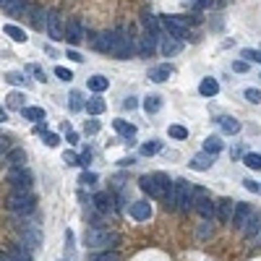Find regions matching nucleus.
<instances>
[{"instance_id":"nucleus-1","label":"nucleus","mask_w":261,"mask_h":261,"mask_svg":"<svg viewBox=\"0 0 261 261\" xmlns=\"http://www.w3.org/2000/svg\"><path fill=\"white\" fill-rule=\"evenodd\" d=\"M139 186H141V191L144 193H149L151 198H170V193H173V180L167 178L165 173H151V175H141L139 178Z\"/></svg>"},{"instance_id":"nucleus-2","label":"nucleus","mask_w":261,"mask_h":261,"mask_svg":"<svg viewBox=\"0 0 261 261\" xmlns=\"http://www.w3.org/2000/svg\"><path fill=\"white\" fill-rule=\"evenodd\" d=\"M196 201V188H191L183 178H178L173 183V193L170 198H167V206H170L173 212H188Z\"/></svg>"},{"instance_id":"nucleus-3","label":"nucleus","mask_w":261,"mask_h":261,"mask_svg":"<svg viewBox=\"0 0 261 261\" xmlns=\"http://www.w3.org/2000/svg\"><path fill=\"white\" fill-rule=\"evenodd\" d=\"M115 243H118V235L107 233V230H102V227H91V230L84 233V245H86V248H94V251L105 248V251H110Z\"/></svg>"},{"instance_id":"nucleus-4","label":"nucleus","mask_w":261,"mask_h":261,"mask_svg":"<svg viewBox=\"0 0 261 261\" xmlns=\"http://www.w3.org/2000/svg\"><path fill=\"white\" fill-rule=\"evenodd\" d=\"M34 204H37V198L29 193V191H13V193L6 198V206H8L13 214H29V212H34Z\"/></svg>"},{"instance_id":"nucleus-5","label":"nucleus","mask_w":261,"mask_h":261,"mask_svg":"<svg viewBox=\"0 0 261 261\" xmlns=\"http://www.w3.org/2000/svg\"><path fill=\"white\" fill-rule=\"evenodd\" d=\"M136 53V44H133V39L123 32V29H115V37H113V58H118V60H128L131 55Z\"/></svg>"},{"instance_id":"nucleus-6","label":"nucleus","mask_w":261,"mask_h":261,"mask_svg":"<svg viewBox=\"0 0 261 261\" xmlns=\"http://www.w3.org/2000/svg\"><path fill=\"white\" fill-rule=\"evenodd\" d=\"M162 26L167 29V34L175 39H191L188 37V21L178 16H162Z\"/></svg>"},{"instance_id":"nucleus-7","label":"nucleus","mask_w":261,"mask_h":261,"mask_svg":"<svg viewBox=\"0 0 261 261\" xmlns=\"http://www.w3.org/2000/svg\"><path fill=\"white\" fill-rule=\"evenodd\" d=\"M44 29H47L50 39H66V24H63V19H60V13L50 11L47 16H44Z\"/></svg>"},{"instance_id":"nucleus-8","label":"nucleus","mask_w":261,"mask_h":261,"mask_svg":"<svg viewBox=\"0 0 261 261\" xmlns=\"http://www.w3.org/2000/svg\"><path fill=\"white\" fill-rule=\"evenodd\" d=\"M8 183L16 191H29L32 186V173L26 170V167H19V170H8Z\"/></svg>"},{"instance_id":"nucleus-9","label":"nucleus","mask_w":261,"mask_h":261,"mask_svg":"<svg viewBox=\"0 0 261 261\" xmlns=\"http://www.w3.org/2000/svg\"><path fill=\"white\" fill-rule=\"evenodd\" d=\"M251 214H253L251 204L238 201V204H235V212H233V220H230V225L238 227V230H245V225H248V220H251Z\"/></svg>"},{"instance_id":"nucleus-10","label":"nucleus","mask_w":261,"mask_h":261,"mask_svg":"<svg viewBox=\"0 0 261 261\" xmlns=\"http://www.w3.org/2000/svg\"><path fill=\"white\" fill-rule=\"evenodd\" d=\"M19 233L24 235L26 245H32V248H37V245L42 243V233H39V225L37 222H21L19 225Z\"/></svg>"},{"instance_id":"nucleus-11","label":"nucleus","mask_w":261,"mask_h":261,"mask_svg":"<svg viewBox=\"0 0 261 261\" xmlns=\"http://www.w3.org/2000/svg\"><path fill=\"white\" fill-rule=\"evenodd\" d=\"M198 193H201V191L196 188V196H198ZM193 209H196L198 214H201L204 220H209V217H217V204H214L212 198H204V196H198L196 201H193Z\"/></svg>"},{"instance_id":"nucleus-12","label":"nucleus","mask_w":261,"mask_h":261,"mask_svg":"<svg viewBox=\"0 0 261 261\" xmlns=\"http://www.w3.org/2000/svg\"><path fill=\"white\" fill-rule=\"evenodd\" d=\"M136 39H139V44H136V53H139L141 58H149L151 53L157 50V39H160V37H154V34L144 32L141 37H136Z\"/></svg>"},{"instance_id":"nucleus-13","label":"nucleus","mask_w":261,"mask_h":261,"mask_svg":"<svg viewBox=\"0 0 261 261\" xmlns=\"http://www.w3.org/2000/svg\"><path fill=\"white\" fill-rule=\"evenodd\" d=\"M66 39H68V44H81L84 42V24H81V19H71L68 21Z\"/></svg>"},{"instance_id":"nucleus-14","label":"nucleus","mask_w":261,"mask_h":261,"mask_svg":"<svg viewBox=\"0 0 261 261\" xmlns=\"http://www.w3.org/2000/svg\"><path fill=\"white\" fill-rule=\"evenodd\" d=\"M235 204L233 198H220L217 201V222L222 225H230V220H233V212H235Z\"/></svg>"},{"instance_id":"nucleus-15","label":"nucleus","mask_w":261,"mask_h":261,"mask_svg":"<svg viewBox=\"0 0 261 261\" xmlns=\"http://www.w3.org/2000/svg\"><path fill=\"white\" fill-rule=\"evenodd\" d=\"M128 214L136 222H146V220H151V204L149 201H133L128 206Z\"/></svg>"},{"instance_id":"nucleus-16","label":"nucleus","mask_w":261,"mask_h":261,"mask_svg":"<svg viewBox=\"0 0 261 261\" xmlns=\"http://www.w3.org/2000/svg\"><path fill=\"white\" fill-rule=\"evenodd\" d=\"M167 79H173V66L170 63H160L149 71V81H154V84H165Z\"/></svg>"},{"instance_id":"nucleus-17","label":"nucleus","mask_w":261,"mask_h":261,"mask_svg":"<svg viewBox=\"0 0 261 261\" xmlns=\"http://www.w3.org/2000/svg\"><path fill=\"white\" fill-rule=\"evenodd\" d=\"M3 162L8 165V170H19V167H26V151L24 149H13L3 157Z\"/></svg>"},{"instance_id":"nucleus-18","label":"nucleus","mask_w":261,"mask_h":261,"mask_svg":"<svg viewBox=\"0 0 261 261\" xmlns=\"http://www.w3.org/2000/svg\"><path fill=\"white\" fill-rule=\"evenodd\" d=\"M113 193L110 191H99V193H94V198H91V204H94L99 212H110L113 209Z\"/></svg>"},{"instance_id":"nucleus-19","label":"nucleus","mask_w":261,"mask_h":261,"mask_svg":"<svg viewBox=\"0 0 261 261\" xmlns=\"http://www.w3.org/2000/svg\"><path fill=\"white\" fill-rule=\"evenodd\" d=\"M6 107L8 110H26V97L21 94V91H11V94H6Z\"/></svg>"},{"instance_id":"nucleus-20","label":"nucleus","mask_w":261,"mask_h":261,"mask_svg":"<svg viewBox=\"0 0 261 261\" xmlns=\"http://www.w3.org/2000/svg\"><path fill=\"white\" fill-rule=\"evenodd\" d=\"M162 39V55L165 58H170V55H175V53H180V47H183V44H180V39H175V37H170V34H167V37H160Z\"/></svg>"},{"instance_id":"nucleus-21","label":"nucleus","mask_w":261,"mask_h":261,"mask_svg":"<svg viewBox=\"0 0 261 261\" xmlns=\"http://www.w3.org/2000/svg\"><path fill=\"white\" fill-rule=\"evenodd\" d=\"M113 126H115V131H118V133L123 136V139L128 141V144L136 139V126H133V123H126V120H115Z\"/></svg>"},{"instance_id":"nucleus-22","label":"nucleus","mask_w":261,"mask_h":261,"mask_svg":"<svg viewBox=\"0 0 261 261\" xmlns=\"http://www.w3.org/2000/svg\"><path fill=\"white\" fill-rule=\"evenodd\" d=\"M212 162H214V157L212 154H206V151H201V154H196L188 165H191V170H209V167H212Z\"/></svg>"},{"instance_id":"nucleus-23","label":"nucleus","mask_w":261,"mask_h":261,"mask_svg":"<svg viewBox=\"0 0 261 261\" xmlns=\"http://www.w3.org/2000/svg\"><path fill=\"white\" fill-rule=\"evenodd\" d=\"M198 91H201V97H217V94H220L217 79H201V84H198Z\"/></svg>"},{"instance_id":"nucleus-24","label":"nucleus","mask_w":261,"mask_h":261,"mask_svg":"<svg viewBox=\"0 0 261 261\" xmlns=\"http://www.w3.org/2000/svg\"><path fill=\"white\" fill-rule=\"evenodd\" d=\"M217 123H220V128H222L225 133H230V136H235V133L240 131V123H238L235 118H230V115H220Z\"/></svg>"},{"instance_id":"nucleus-25","label":"nucleus","mask_w":261,"mask_h":261,"mask_svg":"<svg viewBox=\"0 0 261 261\" xmlns=\"http://www.w3.org/2000/svg\"><path fill=\"white\" fill-rule=\"evenodd\" d=\"M89 89L91 91H97V94H102V91L107 89V86H110V79H105V76L102 73H97V76H89Z\"/></svg>"},{"instance_id":"nucleus-26","label":"nucleus","mask_w":261,"mask_h":261,"mask_svg":"<svg viewBox=\"0 0 261 261\" xmlns=\"http://www.w3.org/2000/svg\"><path fill=\"white\" fill-rule=\"evenodd\" d=\"M8 256H11L13 261H32V251H29L26 245H11Z\"/></svg>"},{"instance_id":"nucleus-27","label":"nucleus","mask_w":261,"mask_h":261,"mask_svg":"<svg viewBox=\"0 0 261 261\" xmlns=\"http://www.w3.org/2000/svg\"><path fill=\"white\" fill-rule=\"evenodd\" d=\"M3 34H8L13 42H26V39H29L26 32H24L21 26H16V24H6V26H3Z\"/></svg>"},{"instance_id":"nucleus-28","label":"nucleus","mask_w":261,"mask_h":261,"mask_svg":"<svg viewBox=\"0 0 261 261\" xmlns=\"http://www.w3.org/2000/svg\"><path fill=\"white\" fill-rule=\"evenodd\" d=\"M222 139H220V136H209V139L204 141V151H206V154H212V157H217L220 154V151H222Z\"/></svg>"},{"instance_id":"nucleus-29","label":"nucleus","mask_w":261,"mask_h":261,"mask_svg":"<svg viewBox=\"0 0 261 261\" xmlns=\"http://www.w3.org/2000/svg\"><path fill=\"white\" fill-rule=\"evenodd\" d=\"M144 110H146L149 115L160 113V110H162V97H160V94H149V97H144Z\"/></svg>"},{"instance_id":"nucleus-30","label":"nucleus","mask_w":261,"mask_h":261,"mask_svg":"<svg viewBox=\"0 0 261 261\" xmlns=\"http://www.w3.org/2000/svg\"><path fill=\"white\" fill-rule=\"evenodd\" d=\"M105 110H107V105H105L102 97H91V99H86V113H89V115H102Z\"/></svg>"},{"instance_id":"nucleus-31","label":"nucleus","mask_w":261,"mask_h":261,"mask_svg":"<svg viewBox=\"0 0 261 261\" xmlns=\"http://www.w3.org/2000/svg\"><path fill=\"white\" fill-rule=\"evenodd\" d=\"M258 230H261V214H251V220H248V225H245L243 233L248 238H253V235H258Z\"/></svg>"},{"instance_id":"nucleus-32","label":"nucleus","mask_w":261,"mask_h":261,"mask_svg":"<svg viewBox=\"0 0 261 261\" xmlns=\"http://www.w3.org/2000/svg\"><path fill=\"white\" fill-rule=\"evenodd\" d=\"M68 105H71V110H73V113H79V110H86V102H84V94H81V91H71V97H68Z\"/></svg>"},{"instance_id":"nucleus-33","label":"nucleus","mask_w":261,"mask_h":261,"mask_svg":"<svg viewBox=\"0 0 261 261\" xmlns=\"http://www.w3.org/2000/svg\"><path fill=\"white\" fill-rule=\"evenodd\" d=\"M160 149H162V141H160V139H151V141L141 144V154H144V157H154Z\"/></svg>"},{"instance_id":"nucleus-34","label":"nucleus","mask_w":261,"mask_h":261,"mask_svg":"<svg viewBox=\"0 0 261 261\" xmlns=\"http://www.w3.org/2000/svg\"><path fill=\"white\" fill-rule=\"evenodd\" d=\"M24 118L32 120V123H39V120H44V110H42V107H26Z\"/></svg>"},{"instance_id":"nucleus-35","label":"nucleus","mask_w":261,"mask_h":261,"mask_svg":"<svg viewBox=\"0 0 261 261\" xmlns=\"http://www.w3.org/2000/svg\"><path fill=\"white\" fill-rule=\"evenodd\" d=\"M6 81L13 84V86H21V84H26V76L19 73V71H8V73H6Z\"/></svg>"},{"instance_id":"nucleus-36","label":"nucleus","mask_w":261,"mask_h":261,"mask_svg":"<svg viewBox=\"0 0 261 261\" xmlns=\"http://www.w3.org/2000/svg\"><path fill=\"white\" fill-rule=\"evenodd\" d=\"M243 165L251 167V170H261V154H245V157H243Z\"/></svg>"},{"instance_id":"nucleus-37","label":"nucleus","mask_w":261,"mask_h":261,"mask_svg":"<svg viewBox=\"0 0 261 261\" xmlns=\"http://www.w3.org/2000/svg\"><path fill=\"white\" fill-rule=\"evenodd\" d=\"M26 73H32L34 79H37V81H42V84L47 81V73H44L39 66H34V63H29V66H26Z\"/></svg>"},{"instance_id":"nucleus-38","label":"nucleus","mask_w":261,"mask_h":261,"mask_svg":"<svg viewBox=\"0 0 261 261\" xmlns=\"http://www.w3.org/2000/svg\"><path fill=\"white\" fill-rule=\"evenodd\" d=\"M0 3H3V8L8 13H19L21 11V0H0Z\"/></svg>"},{"instance_id":"nucleus-39","label":"nucleus","mask_w":261,"mask_h":261,"mask_svg":"<svg viewBox=\"0 0 261 261\" xmlns=\"http://www.w3.org/2000/svg\"><path fill=\"white\" fill-rule=\"evenodd\" d=\"M63 162H66L68 167H73V165H81V157L76 154V151H71V149H68L66 154H63Z\"/></svg>"},{"instance_id":"nucleus-40","label":"nucleus","mask_w":261,"mask_h":261,"mask_svg":"<svg viewBox=\"0 0 261 261\" xmlns=\"http://www.w3.org/2000/svg\"><path fill=\"white\" fill-rule=\"evenodd\" d=\"M167 133H170L173 139H186V136H188V131L183 128V126H170V128H167Z\"/></svg>"},{"instance_id":"nucleus-41","label":"nucleus","mask_w":261,"mask_h":261,"mask_svg":"<svg viewBox=\"0 0 261 261\" xmlns=\"http://www.w3.org/2000/svg\"><path fill=\"white\" fill-rule=\"evenodd\" d=\"M79 183H81V186H94V183H97V175L89 173V170H84L81 178H79Z\"/></svg>"},{"instance_id":"nucleus-42","label":"nucleus","mask_w":261,"mask_h":261,"mask_svg":"<svg viewBox=\"0 0 261 261\" xmlns=\"http://www.w3.org/2000/svg\"><path fill=\"white\" fill-rule=\"evenodd\" d=\"M91 261H120V256L115 251H105V253H97Z\"/></svg>"},{"instance_id":"nucleus-43","label":"nucleus","mask_w":261,"mask_h":261,"mask_svg":"<svg viewBox=\"0 0 261 261\" xmlns=\"http://www.w3.org/2000/svg\"><path fill=\"white\" fill-rule=\"evenodd\" d=\"M55 76H58L60 81H71V79H73V73H71L68 68H63V66H58V68H55Z\"/></svg>"},{"instance_id":"nucleus-44","label":"nucleus","mask_w":261,"mask_h":261,"mask_svg":"<svg viewBox=\"0 0 261 261\" xmlns=\"http://www.w3.org/2000/svg\"><path fill=\"white\" fill-rule=\"evenodd\" d=\"M245 99L253 102V105H258V102H261V91H258V89H245Z\"/></svg>"},{"instance_id":"nucleus-45","label":"nucleus","mask_w":261,"mask_h":261,"mask_svg":"<svg viewBox=\"0 0 261 261\" xmlns=\"http://www.w3.org/2000/svg\"><path fill=\"white\" fill-rule=\"evenodd\" d=\"M97 131H99V123H97V120H86V123H84V133L94 136Z\"/></svg>"},{"instance_id":"nucleus-46","label":"nucleus","mask_w":261,"mask_h":261,"mask_svg":"<svg viewBox=\"0 0 261 261\" xmlns=\"http://www.w3.org/2000/svg\"><path fill=\"white\" fill-rule=\"evenodd\" d=\"M233 71L235 73H245L248 71V60H233Z\"/></svg>"},{"instance_id":"nucleus-47","label":"nucleus","mask_w":261,"mask_h":261,"mask_svg":"<svg viewBox=\"0 0 261 261\" xmlns=\"http://www.w3.org/2000/svg\"><path fill=\"white\" fill-rule=\"evenodd\" d=\"M42 141L47 144V146H58V144H60V139H58V133H44V136H42Z\"/></svg>"},{"instance_id":"nucleus-48","label":"nucleus","mask_w":261,"mask_h":261,"mask_svg":"<svg viewBox=\"0 0 261 261\" xmlns=\"http://www.w3.org/2000/svg\"><path fill=\"white\" fill-rule=\"evenodd\" d=\"M240 55L248 60V63H258V55H261V53H256V50H243Z\"/></svg>"},{"instance_id":"nucleus-49","label":"nucleus","mask_w":261,"mask_h":261,"mask_svg":"<svg viewBox=\"0 0 261 261\" xmlns=\"http://www.w3.org/2000/svg\"><path fill=\"white\" fill-rule=\"evenodd\" d=\"M0 151H3V157L8 154V151H13V149H11V139H8V136H0Z\"/></svg>"},{"instance_id":"nucleus-50","label":"nucleus","mask_w":261,"mask_h":261,"mask_svg":"<svg viewBox=\"0 0 261 261\" xmlns=\"http://www.w3.org/2000/svg\"><path fill=\"white\" fill-rule=\"evenodd\" d=\"M243 186H245V191H251V193H258V188H261L256 180H243Z\"/></svg>"},{"instance_id":"nucleus-51","label":"nucleus","mask_w":261,"mask_h":261,"mask_svg":"<svg viewBox=\"0 0 261 261\" xmlns=\"http://www.w3.org/2000/svg\"><path fill=\"white\" fill-rule=\"evenodd\" d=\"M123 107H126V110H136V107H139V99H136V97H126Z\"/></svg>"},{"instance_id":"nucleus-52","label":"nucleus","mask_w":261,"mask_h":261,"mask_svg":"<svg viewBox=\"0 0 261 261\" xmlns=\"http://www.w3.org/2000/svg\"><path fill=\"white\" fill-rule=\"evenodd\" d=\"M230 154H233V160H238V157H245V151H243V146H240V144H235Z\"/></svg>"},{"instance_id":"nucleus-53","label":"nucleus","mask_w":261,"mask_h":261,"mask_svg":"<svg viewBox=\"0 0 261 261\" xmlns=\"http://www.w3.org/2000/svg\"><path fill=\"white\" fill-rule=\"evenodd\" d=\"M209 6H214V0H196V11H204Z\"/></svg>"},{"instance_id":"nucleus-54","label":"nucleus","mask_w":261,"mask_h":261,"mask_svg":"<svg viewBox=\"0 0 261 261\" xmlns=\"http://www.w3.org/2000/svg\"><path fill=\"white\" fill-rule=\"evenodd\" d=\"M68 58L73 60V63H81V60H84V58H81L79 53H76V50H68Z\"/></svg>"},{"instance_id":"nucleus-55","label":"nucleus","mask_w":261,"mask_h":261,"mask_svg":"<svg viewBox=\"0 0 261 261\" xmlns=\"http://www.w3.org/2000/svg\"><path fill=\"white\" fill-rule=\"evenodd\" d=\"M89 162H91V151H89V149H86V151H84V154H81V165H84V167H86V165H89Z\"/></svg>"},{"instance_id":"nucleus-56","label":"nucleus","mask_w":261,"mask_h":261,"mask_svg":"<svg viewBox=\"0 0 261 261\" xmlns=\"http://www.w3.org/2000/svg\"><path fill=\"white\" fill-rule=\"evenodd\" d=\"M79 141V133H73V131H68V144H76Z\"/></svg>"},{"instance_id":"nucleus-57","label":"nucleus","mask_w":261,"mask_h":261,"mask_svg":"<svg viewBox=\"0 0 261 261\" xmlns=\"http://www.w3.org/2000/svg\"><path fill=\"white\" fill-rule=\"evenodd\" d=\"M34 131H37V133H42V136H44V133H50V131H47V128H44V126H42V123H39V126H37V128H34Z\"/></svg>"},{"instance_id":"nucleus-58","label":"nucleus","mask_w":261,"mask_h":261,"mask_svg":"<svg viewBox=\"0 0 261 261\" xmlns=\"http://www.w3.org/2000/svg\"><path fill=\"white\" fill-rule=\"evenodd\" d=\"M0 261H13V258H11V256H8V253L3 251V256H0Z\"/></svg>"}]
</instances>
